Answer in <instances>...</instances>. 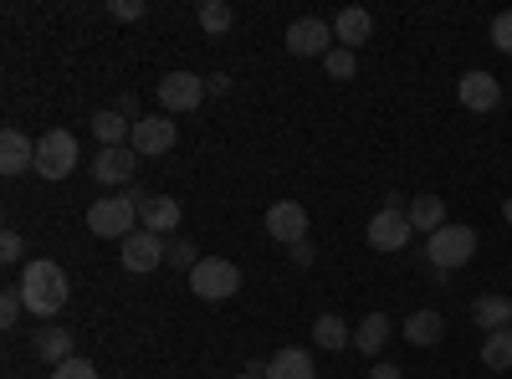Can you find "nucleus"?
I'll use <instances>...</instances> for the list:
<instances>
[{"mask_svg":"<svg viewBox=\"0 0 512 379\" xmlns=\"http://www.w3.org/2000/svg\"><path fill=\"white\" fill-rule=\"evenodd\" d=\"M472 323L497 333V328H512V298H502V292H487V298L472 303Z\"/></svg>","mask_w":512,"mask_h":379,"instance_id":"20","label":"nucleus"},{"mask_svg":"<svg viewBox=\"0 0 512 379\" xmlns=\"http://www.w3.org/2000/svg\"><path fill=\"white\" fill-rule=\"evenodd\" d=\"M369 246L374 251H400V246H410V236H415V226H410V216H405V210H390V205H384V210H374V216H369Z\"/></svg>","mask_w":512,"mask_h":379,"instance_id":"10","label":"nucleus"},{"mask_svg":"<svg viewBox=\"0 0 512 379\" xmlns=\"http://www.w3.org/2000/svg\"><path fill=\"white\" fill-rule=\"evenodd\" d=\"M21 257H26L21 231H6V236H0V262H21Z\"/></svg>","mask_w":512,"mask_h":379,"instance_id":"33","label":"nucleus"},{"mask_svg":"<svg viewBox=\"0 0 512 379\" xmlns=\"http://www.w3.org/2000/svg\"><path fill=\"white\" fill-rule=\"evenodd\" d=\"M456 93H461V103L472 108V113H492V108L502 103V82H497L492 72H466V77L456 82Z\"/></svg>","mask_w":512,"mask_h":379,"instance_id":"14","label":"nucleus"},{"mask_svg":"<svg viewBox=\"0 0 512 379\" xmlns=\"http://www.w3.org/2000/svg\"><path fill=\"white\" fill-rule=\"evenodd\" d=\"M21 287H6V292H0V323H6V328H16L21 323Z\"/></svg>","mask_w":512,"mask_h":379,"instance_id":"28","label":"nucleus"},{"mask_svg":"<svg viewBox=\"0 0 512 379\" xmlns=\"http://www.w3.org/2000/svg\"><path fill=\"white\" fill-rule=\"evenodd\" d=\"M88 231L103 236V241H128L139 231V205L128 195H103L88 205Z\"/></svg>","mask_w":512,"mask_h":379,"instance_id":"3","label":"nucleus"},{"mask_svg":"<svg viewBox=\"0 0 512 379\" xmlns=\"http://www.w3.org/2000/svg\"><path fill=\"white\" fill-rule=\"evenodd\" d=\"M93 134H98V144H103V149H118V144H128L134 123H128L118 108H103V113H93Z\"/></svg>","mask_w":512,"mask_h":379,"instance_id":"23","label":"nucleus"},{"mask_svg":"<svg viewBox=\"0 0 512 379\" xmlns=\"http://www.w3.org/2000/svg\"><path fill=\"white\" fill-rule=\"evenodd\" d=\"M128 149H134L139 159H159L175 149V118L169 113H144L134 123V134H128Z\"/></svg>","mask_w":512,"mask_h":379,"instance_id":"8","label":"nucleus"},{"mask_svg":"<svg viewBox=\"0 0 512 379\" xmlns=\"http://www.w3.org/2000/svg\"><path fill=\"white\" fill-rule=\"evenodd\" d=\"M369 31H374V16L359 11V6H349V11H338V16H333V36H338V47H349V52L364 47Z\"/></svg>","mask_w":512,"mask_h":379,"instance_id":"17","label":"nucleus"},{"mask_svg":"<svg viewBox=\"0 0 512 379\" xmlns=\"http://www.w3.org/2000/svg\"><path fill=\"white\" fill-rule=\"evenodd\" d=\"M16 287H21V303H26L31 318H57L67 308V298H72V292H67V272L57 262H47V257L26 262Z\"/></svg>","mask_w":512,"mask_h":379,"instance_id":"1","label":"nucleus"},{"mask_svg":"<svg viewBox=\"0 0 512 379\" xmlns=\"http://www.w3.org/2000/svg\"><path fill=\"white\" fill-rule=\"evenodd\" d=\"M118 262H123V272H159L164 262H169V241L164 236H154V231H134L128 241H118Z\"/></svg>","mask_w":512,"mask_h":379,"instance_id":"7","label":"nucleus"},{"mask_svg":"<svg viewBox=\"0 0 512 379\" xmlns=\"http://www.w3.org/2000/svg\"><path fill=\"white\" fill-rule=\"evenodd\" d=\"M190 292L200 303H226L241 292V267L226 262V257H200L195 272H190Z\"/></svg>","mask_w":512,"mask_h":379,"instance_id":"4","label":"nucleus"},{"mask_svg":"<svg viewBox=\"0 0 512 379\" xmlns=\"http://www.w3.org/2000/svg\"><path fill=\"white\" fill-rule=\"evenodd\" d=\"M282 41H287V52H292V57H328L338 36H333V26H328V21L303 16V21H292V26H287V36H282Z\"/></svg>","mask_w":512,"mask_h":379,"instance_id":"9","label":"nucleus"},{"mask_svg":"<svg viewBox=\"0 0 512 379\" xmlns=\"http://www.w3.org/2000/svg\"><path fill=\"white\" fill-rule=\"evenodd\" d=\"M292 262L308 267V262H313V241H297V246H292Z\"/></svg>","mask_w":512,"mask_h":379,"instance_id":"36","label":"nucleus"},{"mask_svg":"<svg viewBox=\"0 0 512 379\" xmlns=\"http://www.w3.org/2000/svg\"><path fill=\"white\" fill-rule=\"evenodd\" d=\"M313 339H318V349L338 354V349H349V344H354V333H349V323L338 318V313H318V323H313Z\"/></svg>","mask_w":512,"mask_h":379,"instance_id":"24","label":"nucleus"},{"mask_svg":"<svg viewBox=\"0 0 512 379\" xmlns=\"http://www.w3.org/2000/svg\"><path fill=\"white\" fill-rule=\"evenodd\" d=\"M405 216H410V226H415V231L436 236V231L446 226V200H441V195H420V200H410V205H405Z\"/></svg>","mask_w":512,"mask_h":379,"instance_id":"21","label":"nucleus"},{"mask_svg":"<svg viewBox=\"0 0 512 379\" xmlns=\"http://www.w3.org/2000/svg\"><path fill=\"white\" fill-rule=\"evenodd\" d=\"M400 333H405V344H415V349H436V344L446 339V318H441L436 308H415V313L400 323Z\"/></svg>","mask_w":512,"mask_h":379,"instance_id":"16","label":"nucleus"},{"mask_svg":"<svg viewBox=\"0 0 512 379\" xmlns=\"http://www.w3.org/2000/svg\"><path fill=\"white\" fill-rule=\"evenodd\" d=\"M267 236L277 246H297V241H308V205H297V200H277L267 210Z\"/></svg>","mask_w":512,"mask_h":379,"instance_id":"11","label":"nucleus"},{"mask_svg":"<svg viewBox=\"0 0 512 379\" xmlns=\"http://www.w3.org/2000/svg\"><path fill=\"white\" fill-rule=\"evenodd\" d=\"M31 349H36V359H47L52 369L67 364V359H77V354H72V328H36Z\"/></svg>","mask_w":512,"mask_h":379,"instance_id":"19","label":"nucleus"},{"mask_svg":"<svg viewBox=\"0 0 512 379\" xmlns=\"http://www.w3.org/2000/svg\"><path fill=\"white\" fill-rule=\"evenodd\" d=\"M36 170V144L21 129H0V175H26Z\"/></svg>","mask_w":512,"mask_h":379,"instance_id":"15","label":"nucleus"},{"mask_svg":"<svg viewBox=\"0 0 512 379\" xmlns=\"http://www.w3.org/2000/svg\"><path fill=\"white\" fill-rule=\"evenodd\" d=\"M139 221H144V231H154V236H175L180 221H185V210H180L175 195H149V200L139 205Z\"/></svg>","mask_w":512,"mask_h":379,"instance_id":"13","label":"nucleus"},{"mask_svg":"<svg viewBox=\"0 0 512 379\" xmlns=\"http://www.w3.org/2000/svg\"><path fill=\"white\" fill-rule=\"evenodd\" d=\"M369 379H405V369H400V364H374Z\"/></svg>","mask_w":512,"mask_h":379,"instance_id":"34","label":"nucleus"},{"mask_svg":"<svg viewBox=\"0 0 512 379\" xmlns=\"http://www.w3.org/2000/svg\"><path fill=\"white\" fill-rule=\"evenodd\" d=\"M354 67H359V52H349V47H333V52L323 57V72H328L333 82H349Z\"/></svg>","mask_w":512,"mask_h":379,"instance_id":"27","label":"nucleus"},{"mask_svg":"<svg viewBox=\"0 0 512 379\" xmlns=\"http://www.w3.org/2000/svg\"><path fill=\"white\" fill-rule=\"evenodd\" d=\"M195 21H200V31H210V36H226V31L236 26V11L226 6V0H200Z\"/></svg>","mask_w":512,"mask_h":379,"instance_id":"25","label":"nucleus"},{"mask_svg":"<svg viewBox=\"0 0 512 379\" xmlns=\"http://www.w3.org/2000/svg\"><path fill=\"white\" fill-rule=\"evenodd\" d=\"M108 16L113 21H139L144 16V0H108Z\"/></svg>","mask_w":512,"mask_h":379,"instance_id":"32","label":"nucleus"},{"mask_svg":"<svg viewBox=\"0 0 512 379\" xmlns=\"http://www.w3.org/2000/svg\"><path fill=\"white\" fill-rule=\"evenodd\" d=\"M169 262H175V267H185V272H195V241H185V236H175V241H169Z\"/></svg>","mask_w":512,"mask_h":379,"instance_id":"29","label":"nucleus"},{"mask_svg":"<svg viewBox=\"0 0 512 379\" xmlns=\"http://www.w3.org/2000/svg\"><path fill=\"white\" fill-rule=\"evenodd\" d=\"M77 134L72 129H47L36 139V175L41 180H67L72 164H77Z\"/></svg>","mask_w":512,"mask_h":379,"instance_id":"5","label":"nucleus"},{"mask_svg":"<svg viewBox=\"0 0 512 379\" xmlns=\"http://www.w3.org/2000/svg\"><path fill=\"white\" fill-rule=\"evenodd\" d=\"M154 98H159V113H195L200 103H205V77H195V72H164L159 82H154Z\"/></svg>","mask_w":512,"mask_h":379,"instance_id":"6","label":"nucleus"},{"mask_svg":"<svg viewBox=\"0 0 512 379\" xmlns=\"http://www.w3.org/2000/svg\"><path fill=\"white\" fill-rule=\"evenodd\" d=\"M477 257V231L472 226H456L446 221L431 241H425V262H431V272H456Z\"/></svg>","mask_w":512,"mask_h":379,"instance_id":"2","label":"nucleus"},{"mask_svg":"<svg viewBox=\"0 0 512 379\" xmlns=\"http://www.w3.org/2000/svg\"><path fill=\"white\" fill-rule=\"evenodd\" d=\"M502 216H507V221H512V200H507V205H502Z\"/></svg>","mask_w":512,"mask_h":379,"instance_id":"37","label":"nucleus"},{"mask_svg":"<svg viewBox=\"0 0 512 379\" xmlns=\"http://www.w3.org/2000/svg\"><path fill=\"white\" fill-rule=\"evenodd\" d=\"M236 379H267V374H236Z\"/></svg>","mask_w":512,"mask_h":379,"instance_id":"38","label":"nucleus"},{"mask_svg":"<svg viewBox=\"0 0 512 379\" xmlns=\"http://www.w3.org/2000/svg\"><path fill=\"white\" fill-rule=\"evenodd\" d=\"M482 364L487 369H512V328H497L482 339Z\"/></svg>","mask_w":512,"mask_h":379,"instance_id":"26","label":"nucleus"},{"mask_svg":"<svg viewBox=\"0 0 512 379\" xmlns=\"http://www.w3.org/2000/svg\"><path fill=\"white\" fill-rule=\"evenodd\" d=\"M390 333H395L390 313H369V318H359V328H354V344H359V354H379L384 344H390Z\"/></svg>","mask_w":512,"mask_h":379,"instance_id":"22","label":"nucleus"},{"mask_svg":"<svg viewBox=\"0 0 512 379\" xmlns=\"http://www.w3.org/2000/svg\"><path fill=\"white\" fill-rule=\"evenodd\" d=\"M93 175H98V185H134V175H139V154L128 149V144H118V149H98V159H93Z\"/></svg>","mask_w":512,"mask_h":379,"instance_id":"12","label":"nucleus"},{"mask_svg":"<svg viewBox=\"0 0 512 379\" xmlns=\"http://www.w3.org/2000/svg\"><path fill=\"white\" fill-rule=\"evenodd\" d=\"M52 379H98V369H93L88 359H82V354H77V359H67V364H57V369H52Z\"/></svg>","mask_w":512,"mask_h":379,"instance_id":"30","label":"nucleus"},{"mask_svg":"<svg viewBox=\"0 0 512 379\" xmlns=\"http://www.w3.org/2000/svg\"><path fill=\"white\" fill-rule=\"evenodd\" d=\"M226 88H231L226 72H210V77H205V93H226Z\"/></svg>","mask_w":512,"mask_h":379,"instance_id":"35","label":"nucleus"},{"mask_svg":"<svg viewBox=\"0 0 512 379\" xmlns=\"http://www.w3.org/2000/svg\"><path fill=\"white\" fill-rule=\"evenodd\" d=\"M492 47L512 57V11H502V16L492 21Z\"/></svg>","mask_w":512,"mask_h":379,"instance_id":"31","label":"nucleus"},{"mask_svg":"<svg viewBox=\"0 0 512 379\" xmlns=\"http://www.w3.org/2000/svg\"><path fill=\"white\" fill-rule=\"evenodd\" d=\"M267 379H318L313 354H308V349H277V354L267 359Z\"/></svg>","mask_w":512,"mask_h":379,"instance_id":"18","label":"nucleus"}]
</instances>
